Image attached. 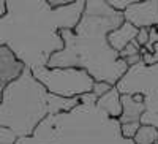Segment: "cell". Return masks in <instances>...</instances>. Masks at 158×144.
I'll return each mask as SVG.
<instances>
[{"instance_id": "cell-1", "label": "cell", "mask_w": 158, "mask_h": 144, "mask_svg": "<svg viewBox=\"0 0 158 144\" xmlns=\"http://www.w3.org/2000/svg\"><path fill=\"white\" fill-rule=\"evenodd\" d=\"M85 0L52 6L48 0H6L0 16V44H6L29 68L48 67L52 54L65 48L62 29H74Z\"/></svg>"}, {"instance_id": "cell-2", "label": "cell", "mask_w": 158, "mask_h": 144, "mask_svg": "<svg viewBox=\"0 0 158 144\" xmlns=\"http://www.w3.org/2000/svg\"><path fill=\"white\" fill-rule=\"evenodd\" d=\"M125 22L123 11L112 8L106 0H85L81 21L74 29H62L65 48L52 54L51 68H84L95 81L115 86L130 65L109 43V33Z\"/></svg>"}, {"instance_id": "cell-3", "label": "cell", "mask_w": 158, "mask_h": 144, "mask_svg": "<svg viewBox=\"0 0 158 144\" xmlns=\"http://www.w3.org/2000/svg\"><path fill=\"white\" fill-rule=\"evenodd\" d=\"M94 92L81 95L70 111L48 116L32 136L18 138L16 144H136L122 135V124L98 108Z\"/></svg>"}, {"instance_id": "cell-4", "label": "cell", "mask_w": 158, "mask_h": 144, "mask_svg": "<svg viewBox=\"0 0 158 144\" xmlns=\"http://www.w3.org/2000/svg\"><path fill=\"white\" fill-rule=\"evenodd\" d=\"M81 97H60L40 83L32 68L0 90V127H8L18 135L32 136L48 116L73 109Z\"/></svg>"}, {"instance_id": "cell-5", "label": "cell", "mask_w": 158, "mask_h": 144, "mask_svg": "<svg viewBox=\"0 0 158 144\" xmlns=\"http://www.w3.org/2000/svg\"><path fill=\"white\" fill-rule=\"evenodd\" d=\"M35 78L43 83L49 92L60 97H81L94 90L95 79L84 68H51L36 67L32 68Z\"/></svg>"}, {"instance_id": "cell-6", "label": "cell", "mask_w": 158, "mask_h": 144, "mask_svg": "<svg viewBox=\"0 0 158 144\" xmlns=\"http://www.w3.org/2000/svg\"><path fill=\"white\" fill-rule=\"evenodd\" d=\"M115 86L120 90V94L128 95H147L152 92H158V62L153 65H147L144 60H141L139 63L130 67Z\"/></svg>"}, {"instance_id": "cell-7", "label": "cell", "mask_w": 158, "mask_h": 144, "mask_svg": "<svg viewBox=\"0 0 158 144\" xmlns=\"http://www.w3.org/2000/svg\"><path fill=\"white\" fill-rule=\"evenodd\" d=\"M125 21L135 24L136 27H155L158 25V0H144L130 5L125 11Z\"/></svg>"}, {"instance_id": "cell-8", "label": "cell", "mask_w": 158, "mask_h": 144, "mask_svg": "<svg viewBox=\"0 0 158 144\" xmlns=\"http://www.w3.org/2000/svg\"><path fill=\"white\" fill-rule=\"evenodd\" d=\"M25 65L6 44H0V90L24 73Z\"/></svg>"}, {"instance_id": "cell-9", "label": "cell", "mask_w": 158, "mask_h": 144, "mask_svg": "<svg viewBox=\"0 0 158 144\" xmlns=\"http://www.w3.org/2000/svg\"><path fill=\"white\" fill-rule=\"evenodd\" d=\"M122 106L123 112L118 117L120 124H141V117L146 111V103L144 101H136L133 95L122 94Z\"/></svg>"}, {"instance_id": "cell-10", "label": "cell", "mask_w": 158, "mask_h": 144, "mask_svg": "<svg viewBox=\"0 0 158 144\" xmlns=\"http://www.w3.org/2000/svg\"><path fill=\"white\" fill-rule=\"evenodd\" d=\"M138 33H139V27H136L135 24L125 21L118 29H115L109 33V43L114 49H117L120 52L127 44H130L133 40H136Z\"/></svg>"}, {"instance_id": "cell-11", "label": "cell", "mask_w": 158, "mask_h": 144, "mask_svg": "<svg viewBox=\"0 0 158 144\" xmlns=\"http://www.w3.org/2000/svg\"><path fill=\"white\" fill-rule=\"evenodd\" d=\"M98 108L103 109L104 112H108L114 119H118L123 112V106H122V94L120 90L117 89V86H114L108 94L101 95L97 100Z\"/></svg>"}, {"instance_id": "cell-12", "label": "cell", "mask_w": 158, "mask_h": 144, "mask_svg": "<svg viewBox=\"0 0 158 144\" xmlns=\"http://www.w3.org/2000/svg\"><path fill=\"white\" fill-rule=\"evenodd\" d=\"M146 111L141 117V124H150L158 128V92L144 95Z\"/></svg>"}, {"instance_id": "cell-13", "label": "cell", "mask_w": 158, "mask_h": 144, "mask_svg": "<svg viewBox=\"0 0 158 144\" xmlns=\"http://www.w3.org/2000/svg\"><path fill=\"white\" fill-rule=\"evenodd\" d=\"M133 139L136 144H158V128L150 124H142Z\"/></svg>"}, {"instance_id": "cell-14", "label": "cell", "mask_w": 158, "mask_h": 144, "mask_svg": "<svg viewBox=\"0 0 158 144\" xmlns=\"http://www.w3.org/2000/svg\"><path fill=\"white\" fill-rule=\"evenodd\" d=\"M18 135L8 127H0V144H16Z\"/></svg>"}, {"instance_id": "cell-15", "label": "cell", "mask_w": 158, "mask_h": 144, "mask_svg": "<svg viewBox=\"0 0 158 144\" xmlns=\"http://www.w3.org/2000/svg\"><path fill=\"white\" fill-rule=\"evenodd\" d=\"M141 44L138 43V40H133L130 44H127L122 51H120V57L122 59H127V57H130V56H135V54H139L141 52Z\"/></svg>"}, {"instance_id": "cell-16", "label": "cell", "mask_w": 158, "mask_h": 144, "mask_svg": "<svg viewBox=\"0 0 158 144\" xmlns=\"http://www.w3.org/2000/svg\"><path fill=\"white\" fill-rule=\"evenodd\" d=\"M141 54H142V60L146 62L147 65H153L158 62V43L155 44V51L153 52H149L146 49V46L141 48Z\"/></svg>"}, {"instance_id": "cell-17", "label": "cell", "mask_w": 158, "mask_h": 144, "mask_svg": "<svg viewBox=\"0 0 158 144\" xmlns=\"http://www.w3.org/2000/svg\"><path fill=\"white\" fill-rule=\"evenodd\" d=\"M106 2H108L112 8L118 10V11H125L130 5H133V3H139V2H144V0H106Z\"/></svg>"}, {"instance_id": "cell-18", "label": "cell", "mask_w": 158, "mask_h": 144, "mask_svg": "<svg viewBox=\"0 0 158 144\" xmlns=\"http://www.w3.org/2000/svg\"><path fill=\"white\" fill-rule=\"evenodd\" d=\"M112 87H114V86L109 84V83H106V81H95V86H94V90H92V92H94V94L100 98L101 95L108 94Z\"/></svg>"}, {"instance_id": "cell-19", "label": "cell", "mask_w": 158, "mask_h": 144, "mask_svg": "<svg viewBox=\"0 0 158 144\" xmlns=\"http://www.w3.org/2000/svg\"><path fill=\"white\" fill-rule=\"evenodd\" d=\"M142 124H123L122 125V135L125 138H130V139H133L135 135L138 133V130Z\"/></svg>"}, {"instance_id": "cell-20", "label": "cell", "mask_w": 158, "mask_h": 144, "mask_svg": "<svg viewBox=\"0 0 158 144\" xmlns=\"http://www.w3.org/2000/svg\"><path fill=\"white\" fill-rule=\"evenodd\" d=\"M158 43V27H150V36H149V43L146 44V49L149 52H153L155 51V44Z\"/></svg>"}, {"instance_id": "cell-21", "label": "cell", "mask_w": 158, "mask_h": 144, "mask_svg": "<svg viewBox=\"0 0 158 144\" xmlns=\"http://www.w3.org/2000/svg\"><path fill=\"white\" fill-rule=\"evenodd\" d=\"M149 36H150V27H142V29H139V33L136 36V40L141 46H146L149 43Z\"/></svg>"}, {"instance_id": "cell-22", "label": "cell", "mask_w": 158, "mask_h": 144, "mask_svg": "<svg viewBox=\"0 0 158 144\" xmlns=\"http://www.w3.org/2000/svg\"><path fill=\"white\" fill-rule=\"evenodd\" d=\"M48 2L52 5V6H65V5H71L74 2H77V0H48Z\"/></svg>"}, {"instance_id": "cell-23", "label": "cell", "mask_w": 158, "mask_h": 144, "mask_svg": "<svg viewBox=\"0 0 158 144\" xmlns=\"http://www.w3.org/2000/svg\"><path fill=\"white\" fill-rule=\"evenodd\" d=\"M125 60H127V63L130 65V67H133V65H136V63H139V62L142 60V54H141V52H139V54H135V56H130V57H127Z\"/></svg>"}, {"instance_id": "cell-24", "label": "cell", "mask_w": 158, "mask_h": 144, "mask_svg": "<svg viewBox=\"0 0 158 144\" xmlns=\"http://www.w3.org/2000/svg\"><path fill=\"white\" fill-rule=\"evenodd\" d=\"M6 11V0H0V16H3Z\"/></svg>"}, {"instance_id": "cell-25", "label": "cell", "mask_w": 158, "mask_h": 144, "mask_svg": "<svg viewBox=\"0 0 158 144\" xmlns=\"http://www.w3.org/2000/svg\"><path fill=\"white\" fill-rule=\"evenodd\" d=\"M133 97H135L136 101H144V95H142V94H135Z\"/></svg>"}]
</instances>
